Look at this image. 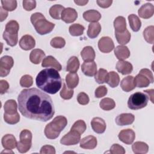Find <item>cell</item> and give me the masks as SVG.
<instances>
[{
    "label": "cell",
    "mask_w": 154,
    "mask_h": 154,
    "mask_svg": "<svg viewBox=\"0 0 154 154\" xmlns=\"http://www.w3.org/2000/svg\"><path fill=\"white\" fill-rule=\"evenodd\" d=\"M67 124V119L63 116L55 117L52 122L46 125L45 128V135L51 140L57 138L60 132L66 128Z\"/></svg>",
    "instance_id": "cell-3"
},
{
    "label": "cell",
    "mask_w": 154,
    "mask_h": 154,
    "mask_svg": "<svg viewBox=\"0 0 154 154\" xmlns=\"http://www.w3.org/2000/svg\"><path fill=\"white\" fill-rule=\"evenodd\" d=\"M4 119L7 123L10 125H14L19 122L20 116L18 112L14 114H8L4 112Z\"/></svg>",
    "instance_id": "cell-43"
},
{
    "label": "cell",
    "mask_w": 154,
    "mask_h": 154,
    "mask_svg": "<svg viewBox=\"0 0 154 154\" xmlns=\"http://www.w3.org/2000/svg\"><path fill=\"white\" fill-rule=\"evenodd\" d=\"M144 93H147L149 96V99L152 103H153V96H154V90L153 89H148L143 91Z\"/></svg>",
    "instance_id": "cell-56"
},
{
    "label": "cell",
    "mask_w": 154,
    "mask_h": 154,
    "mask_svg": "<svg viewBox=\"0 0 154 154\" xmlns=\"http://www.w3.org/2000/svg\"><path fill=\"white\" fill-rule=\"evenodd\" d=\"M118 137L123 143L126 144H131L135 138V134L131 129H123L119 132Z\"/></svg>",
    "instance_id": "cell-12"
},
{
    "label": "cell",
    "mask_w": 154,
    "mask_h": 154,
    "mask_svg": "<svg viewBox=\"0 0 154 154\" xmlns=\"http://www.w3.org/2000/svg\"><path fill=\"white\" fill-rule=\"evenodd\" d=\"M74 91L73 89H70L67 87L66 84L65 83H63V87L61 89L60 95L61 98H63L64 100H69L70 99L73 95Z\"/></svg>",
    "instance_id": "cell-44"
},
{
    "label": "cell",
    "mask_w": 154,
    "mask_h": 154,
    "mask_svg": "<svg viewBox=\"0 0 154 154\" xmlns=\"http://www.w3.org/2000/svg\"><path fill=\"white\" fill-rule=\"evenodd\" d=\"M81 70L87 76H93L97 72V65L94 61H84L81 66Z\"/></svg>",
    "instance_id": "cell-15"
},
{
    "label": "cell",
    "mask_w": 154,
    "mask_h": 154,
    "mask_svg": "<svg viewBox=\"0 0 154 154\" xmlns=\"http://www.w3.org/2000/svg\"><path fill=\"white\" fill-rule=\"evenodd\" d=\"M42 66L43 67H52L57 71H60L62 69L60 63L52 56L49 55L43 60Z\"/></svg>",
    "instance_id": "cell-21"
},
{
    "label": "cell",
    "mask_w": 154,
    "mask_h": 154,
    "mask_svg": "<svg viewBox=\"0 0 154 154\" xmlns=\"http://www.w3.org/2000/svg\"><path fill=\"white\" fill-rule=\"evenodd\" d=\"M108 72L104 69H100L96 73L94 79L98 84H103L106 82L108 77Z\"/></svg>",
    "instance_id": "cell-41"
},
{
    "label": "cell",
    "mask_w": 154,
    "mask_h": 154,
    "mask_svg": "<svg viewBox=\"0 0 154 154\" xmlns=\"http://www.w3.org/2000/svg\"><path fill=\"white\" fill-rule=\"evenodd\" d=\"M88 0H75L74 1V2L75 4H76L78 5H79V6H84L85 5H86L87 3H88Z\"/></svg>",
    "instance_id": "cell-57"
},
{
    "label": "cell",
    "mask_w": 154,
    "mask_h": 154,
    "mask_svg": "<svg viewBox=\"0 0 154 154\" xmlns=\"http://www.w3.org/2000/svg\"><path fill=\"white\" fill-rule=\"evenodd\" d=\"M32 133L28 129H23L20 134V141L17 143V149L22 153L27 152L32 145Z\"/></svg>",
    "instance_id": "cell-7"
},
{
    "label": "cell",
    "mask_w": 154,
    "mask_h": 154,
    "mask_svg": "<svg viewBox=\"0 0 154 154\" xmlns=\"http://www.w3.org/2000/svg\"><path fill=\"white\" fill-rule=\"evenodd\" d=\"M40 153L41 154H55V149L51 145H45L42 147Z\"/></svg>",
    "instance_id": "cell-52"
},
{
    "label": "cell",
    "mask_w": 154,
    "mask_h": 154,
    "mask_svg": "<svg viewBox=\"0 0 154 154\" xmlns=\"http://www.w3.org/2000/svg\"><path fill=\"white\" fill-rule=\"evenodd\" d=\"M134 81L135 85L139 88L148 87L153 82V73L148 69H143L135 77Z\"/></svg>",
    "instance_id": "cell-8"
},
{
    "label": "cell",
    "mask_w": 154,
    "mask_h": 154,
    "mask_svg": "<svg viewBox=\"0 0 154 154\" xmlns=\"http://www.w3.org/2000/svg\"><path fill=\"white\" fill-rule=\"evenodd\" d=\"M82 16L83 18L86 21L91 23L97 22V21H99L101 18L100 13L95 10H89L85 11L84 12Z\"/></svg>",
    "instance_id": "cell-24"
},
{
    "label": "cell",
    "mask_w": 154,
    "mask_h": 154,
    "mask_svg": "<svg viewBox=\"0 0 154 154\" xmlns=\"http://www.w3.org/2000/svg\"><path fill=\"white\" fill-rule=\"evenodd\" d=\"M115 36L117 42L121 45H124L128 43L131 37V33L127 29L122 32H115Z\"/></svg>",
    "instance_id": "cell-31"
},
{
    "label": "cell",
    "mask_w": 154,
    "mask_h": 154,
    "mask_svg": "<svg viewBox=\"0 0 154 154\" xmlns=\"http://www.w3.org/2000/svg\"><path fill=\"white\" fill-rule=\"evenodd\" d=\"M148 101L149 97L147 94L141 92H136L129 97L128 106L131 109L137 110L146 107Z\"/></svg>",
    "instance_id": "cell-6"
},
{
    "label": "cell",
    "mask_w": 154,
    "mask_h": 154,
    "mask_svg": "<svg viewBox=\"0 0 154 154\" xmlns=\"http://www.w3.org/2000/svg\"><path fill=\"white\" fill-rule=\"evenodd\" d=\"M45 57V54L44 51L40 49H35L32 50L29 55L30 61L35 64H39L43 58Z\"/></svg>",
    "instance_id": "cell-26"
},
{
    "label": "cell",
    "mask_w": 154,
    "mask_h": 154,
    "mask_svg": "<svg viewBox=\"0 0 154 154\" xmlns=\"http://www.w3.org/2000/svg\"><path fill=\"white\" fill-rule=\"evenodd\" d=\"M77 101L79 104L82 105H85L88 103L90 99L88 96L85 93L81 92L77 96Z\"/></svg>",
    "instance_id": "cell-48"
},
{
    "label": "cell",
    "mask_w": 154,
    "mask_h": 154,
    "mask_svg": "<svg viewBox=\"0 0 154 154\" xmlns=\"http://www.w3.org/2000/svg\"><path fill=\"white\" fill-rule=\"evenodd\" d=\"M81 140V134L74 130H70L60 140L61 144L64 146L77 144Z\"/></svg>",
    "instance_id": "cell-10"
},
{
    "label": "cell",
    "mask_w": 154,
    "mask_h": 154,
    "mask_svg": "<svg viewBox=\"0 0 154 154\" xmlns=\"http://www.w3.org/2000/svg\"><path fill=\"white\" fill-rule=\"evenodd\" d=\"M19 44L22 49L25 51H29L35 47V41L33 37L26 34L21 37Z\"/></svg>",
    "instance_id": "cell-14"
},
{
    "label": "cell",
    "mask_w": 154,
    "mask_h": 154,
    "mask_svg": "<svg viewBox=\"0 0 154 154\" xmlns=\"http://www.w3.org/2000/svg\"><path fill=\"white\" fill-rule=\"evenodd\" d=\"M19 29V25L17 21L11 20L7 23L2 36L8 45L10 46L16 45L18 41Z\"/></svg>",
    "instance_id": "cell-5"
},
{
    "label": "cell",
    "mask_w": 154,
    "mask_h": 154,
    "mask_svg": "<svg viewBox=\"0 0 154 154\" xmlns=\"http://www.w3.org/2000/svg\"><path fill=\"white\" fill-rule=\"evenodd\" d=\"M110 153L112 154H124L125 150L122 146L119 144H114L110 148Z\"/></svg>",
    "instance_id": "cell-49"
},
{
    "label": "cell",
    "mask_w": 154,
    "mask_h": 154,
    "mask_svg": "<svg viewBox=\"0 0 154 154\" xmlns=\"http://www.w3.org/2000/svg\"><path fill=\"white\" fill-rule=\"evenodd\" d=\"M9 88V84L8 82L5 80H1L0 81V93L1 94H4L7 91Z\"/></svg>",
    "instance_id": "cell-53"
},
{
    "label": "cell",
    "mask_w": 154,
    "mask_h": 154,
    "mask_svg": "<svg viewBox=\"0 0 154 154\" xmlns=\"http://www.w3.org/2000/svg\"><path fill=\"white\" fill-rule=\"evenodd\" d=\"M86 128L87 126L85 122L82 120H78L74 123L70 130H74L81 135L85 132Z\"/></svg>",
    "instance_id": "cell-42"
},
{
    "label": "cell",
    "mask_w": 154,
    "mask_h": 154,
    "mask_svg": "<svg viewBox=\"0 0 154 154\" xmlns=\"http://www.w3.org/2000/svg\"><path fill=\"white\" fill-rule=\"evenodd\" d=\"M13 64L14 61L11 57L5 55L1 57L0 60V76L5 77L7 76Z\"/></svg>",
    "instance_id": "cell-9"
},
{
    "label": "cell",
    "mask_w": 154,
    "mask_h": 154,
    "mask_svg": "<svg viewBox=\"0 0 154 154\" xmlns=\"http://www.w3.org/2000/svg\"><path fill=\"white\" fill-rule=\"evenodd\" d=\"M116 68L117 70L122 75H128L133 70V66L131 63L126 61L119 60L116 64Z\"/></svg>",
    "instance_id": "cell-22"
},
{
    "label": "cell",
    "mask_w": 154,
    "mask_h": 154,
    "mask_svg": "<svg viewBox=\"0 0 154 154\" xmlns=\"http://www.w3.org/2000/svg\"><path fill=\"white\" fill-rule=\"evenodd\" d=\"M132 149L135 154H145L149 151V146L144 142L136 141L132 145Z\"/></svg>",
    "instance_id": "cell-29"
},
{
    "label": "cell",
    "mask_w": 154,
    "mask_h": 154,
    "mask_svg": "<svg viewBox=\"0 0 154 154\" xmlns=\"http://www.w3.org/2000/svg\"><path fill=\"white\" fill-rule=\"evenodd\" d=\"M33 84V79L31 75H25L20 79V85L22 87H29Z\"/></svg>",
    "instance_id": "cell-47"
},
{
    "label": "cell",
    "mask_w": 154,
    "mask_h": 154,
    "mask_svg": "<svg viewBox=\"0 0 154 154\" xmlns=\"http://www.w3.org/2000/svg\"><path fill=\"white\" fill-rule=\"evenodd\" d=\"M97 141L93 135H88L82 138L80 141V147L84 149H93L97 146Z\"/></svg>",
    "instance_id": "cell-19"
},
{
    "label": "cell",
    "mask_w": 154,
    "mask_h": 154,
    "mask_svg": "<svg viewBox=\"0 0 154 154\" xmlns=\"http://www.w3.org/2000/svg\"><path fill=\"white\" fill-rule=\"evenodd\" d=\"M1 143L5 150H12L17 146V143L13 135L6 134L2 138Z\"/></svg>",
    "instance_id": "cell-20"
},
{
    "label": "cell",
    "mask_w": 154,
    "mask_h": 154,
    "mask_svg": "<svg viewBox=\"0 0 154 154\" xmlns=\"http://www.w3.org/2000/svg\"><path fill=\"white\" fill-rule=\"evenodd\" d=\"M81 56L84 61H93L95 58V51L94 49L90 46H85L81 52Z\"/></svg>",
    "instance_id": "cell-27"
},
{
    "label": "cell",
    "mask_w": 154,
    "mask_h": 154,
    "mask_svg": "<svg viewBox=\"0 0 154 154\" xmlns=\"http://www.w3.org/2000/svg\"><path fill=\"white\" fill-rule=\"evenodd\" d=\"M17 101L19 111L26 118L46 122L54 115L55 109L51 97L36 88L22 90Z\"/></svg>",
    "instance_id": "cell-1"
},
{
    "label": "cell",
    "mask_w": 154,
    "mask_h": 154,
    "mask_svg": "<svg viewBox=\"0 0 154 154\" xmlns=\"http://www.w3.org/2000/svg\"><path fill=\"white\" fill-rule=\"evenodd\" d=\"M154 13V7L151 3L143 4L138 10L139 16L143 19H149L153 16Z\"/></svg>",
    "instance_id": "cell-16"
},
{
    "label": "cell",
    "mask_w": 154,
    "mask_h": 154,
    "mask_svg": "<svg viewBox=\"0 0 154 154\" xmlns=\"http://www.w3.org/2000/svg\"><path fill=\"white\" fill-rule=\"evenodd\" d=\"M23 8L26 11H31L36 7V1H26L24 0L22 2Z\"/></svg>",
    "instance_id": "cell-51"
},
{
    "label": "cell",
    "mask_w": 154,
    "mask_h": 154,
    "mask_svg": "<svg viewBox=\"0 0 154 154\" xmlns=\"http://www.w3.org/2000/svg\"><path fill=\"white\" fill-rule=\"evenodd\" d=\"M98 48L103 53H109L114 48V44L112 40L107 36L102 37L98 42Z\"/></svg>",
    "instance_id": "cell-11"
},
{
    "label": "cell",
    "mask_w": 154,
    "mask_h": 154,
    "mask_svg": "<svg viewBox=\"0 0 154 154\" xmlns=\"http://www.w3.org/2000/svg\"><path fill=\"white\" fill-rule=\"evenodd\" d=\"M17 105L16 102L13 99L7 100L4 106L5 113L8 114H14L17 112Z\"/></svg>",
    "instance_id": "cell-36"
},
{
    "label": "cell",
    "mask_w": 154,
    "mask_h": 154,
    "mask_svg": "<svg viewBox=\"0 0 154 154\" xmlns=\"http://www.w3.org/2000/svg\"><path fill=\"white\" fill-rule=\"evenodd\" d=\"M66 82L68 88L73 89L75 88L79 83V77L76 73H69L66 76Z\"/></svg>",
    "instance_id": "cell-32"
},
{
    "label": "cell",
    "mask_w": 154,
    "mask_h": 154,
    "mask_svg": "<svg viewBox=\"0 0 154 154\" xmlns=\"http://www.w3.org/2000/svg\"><path fill=\"white\" fill-rule=\"evenodd\" d=\"M79 67V61L75 56L71 57L67 61L66 70L71 73H76Z\"/></svg>",
    "instance_id": "cell-30"
},
{
    "label": "cell",
    "mask_w": 154,
    "mask_h": 154,
    "mask_svg": "<svg viewBox=\"0 0 154 154\" xmlns=\"http://www.w3.org/2000/svg\"><path fill=\"white\" fill-rule=\"evenodd\" d=\"M120 87L125 92H129L133 90L136 87L134 78L132 76H128L124 78L120 82Z\"/></svg>",
    "instance_id": "cell-23"
},
{
    "label": "cell",
    "mask_w": 154,
    "mask_h": 154,
    "mask_svg": "<svg viewBox=\"0 0 154 154\" xmlns=\"http://www.w3.org/2000/svg\"><path fill=\"white\" fill-rule=\"evenodd\" d=\"M143 37L145 40L150 44L154 42V26L153 25L146 27L143 31Z\"/></svg>",
    "instance_id": "cell-39"
},
{
    "label": "cell",
    "mask_w": 154,
    "mask_h": 154,
    "mask_svg": "<svg viewBox=\"0 0 154 154\" xmlns=\"http://www.w3.org/2000/svg\"><path fill=\"white\" fill-rule=\"evenodd\" d=\"M101 31V25L99 22L90 23L88 26L87 35L90 38H94L98 36Z\"/></svg>",
    "instance_id": "cell-28"
},
{
    "label": "cell",
    "mask_w": 154,
    "mask_h": 154,
    "mask_svg": "<svg viewBox=\"0 0 154 154\" xmlns=\"http://www.w3.org/2000/svg\"><path fill=\"white\" fill-rule=\"evenodd\" d=\"M78 17V13L75 9L70 7H67L64 9L62 11L61 19L63 21L67 23H70L75 22Z\"/></svg>",
    "instance_id": "cell-13"
},
{
    "label": "cell",
    "mask_w": 154,
    "mask_h": 154,
    "mask_svg": "<svg viewBox=\"0 0 154 154\" xmlns=\"http://www.w3.org/2000/svg\"><path fill=\"white\" fill-rule=\"evenodd\" d=\"M128 20L132 30L134 32L138 31L141 26V22L139 17L136 14H131L128 16Z\"/></svg>",
    "instance_id": "cell-34"
},
{
    "label": "cell",
    "mask_w": 154,
    "mask_h": 154,
    "mask_svg": "<svg viewBox=\"0 0 154 154\" xmlns=\"http://www.w3.org/2000/svg\"><path fill=\"white\" fill-rule=\"evenodd\" d=\"M0 13H1V15H0V21L1 22H2L4 21L6 18L8 16V12L5 10L2 7H0Z\"/></svg>",
    "instance_id": "cell-55"
},
{
    "label": "cell",
    "mask_w": 154,
    "mask_h": 154,
    "mask_svg": "<svg viewBox=\"0 0 154 154\" xmlns=\"http://www.w3.org/2000/svg\"><path fill=\"white\" fill-rule=\"evenodd\" d=\"M99 106L101 109L105 111H109L114 109L116 106V103L112 99L106 97L102 99L99 103Z\"/></svg>",
    "instance_id": "cell-38"
},
{
    "label": "cell",
    "mask_w": 154,
    "mask_h": 154,
    "mask_svg": "<svg viewBox=\"0 0 154 154\" xmlns=\"http://www.w3.org/2000/svg\"><path fill=\"white\" fill-rule=\"evenodd\" d=\"M91 126L93 130L97 134H102L106 130V123L100 117H94L91 121Z\"/></svg>",
    "instance_id": "cell-17"
},
{
    "label": "cell",
    "mask_w": 154,
    "mask_h": 154,
    "mask_svg": "<svg viewBox=\"0 0 154 154\" xmlns=\"http://www.w3.org/2000/svg\"><path fill=\"white\" fill-rule=\"evenodd\" d=\"M85 28L79 23H74L71 25L69 28V31L72 36H79L82 35Z\"/></svg>",
    "instance_id": "cell-40"
},
{
    "label": "cell",
    "mask_w": 154,
    "mask_h": 154,
    "mask_svg": "<svg viewBox=\"0 0 154 154\" xmlns=\"http://www.w3.org/2000/svg\"><path fill=\"white\" fill-rule=\"evenodd\" d=\"M2 7L7 11H12L17 7V1L16 0L1 1Z\"/></svg>",
    "instance_id": "cell-45"
},
{
    "label": "cell",
    "mask_w": 154,
    "mask_h": 154,
    "mask_svg": "<svg viewBox=\"0 0 154 154\" xmlns=\"http://www.w3.org/2000/svg\"><path fill=\"white\" fill-rule=\"evenodd\" d=\"M120 82V77L118 73L114 71H111L108 73V77L106 81L111 87L115 88L118 86Z\"/></svg>",
    "instance_id": "cell-35"
},
{
    "label": "cell",
    "mask_w": 154,
    "mask_h": 154,
    "mask_svg": "<svg viewBox=\"0 0 154 154\" xmlns=\"http://www.w3.org/2000/svg\"><path fill=\"white\" fill-rule=\"evenodd\" d=\"M114 54L117 59L119 60H123L129 57L130 51L127 46L119 45L114 49Z\"/></svg>",
    "instance_id": "cell-25"
},
{
    "label": "cell",
    "mask_w": 154,
    "mask_h": 154,
    "mask_svg": "<svg viewBox=\"0 0 154 154\" xmlns=\"http://www.w3.org/2000/svg\"><path fill=\"white\" fill-rule=\"evenodd\" d=\"M31 22L37 32L45 35L51 32L54 28L55 24L49 22L41 13H34L31 16Z\"/></svg>",
    "instance_id": "cell-4"
},
{
    "label": "cell",
    "mask_w": 154,
    "mask_h": 154,
    "mask_svg": "<svg viewBox=\"0 0 154 154\" xmlns=\"http://www.w3.org/2000/svg\"><path fill=\"white\" fill-rule=\"evenodd\" d=\"M96 2L100 7L106 8L111 6V5L112 3V0H97Z\"/></svg>",
    "instance_id": "cell-54"
},
{
    "label": "cell",
    "mask_w": 154,
    "mask_h": 154,
    "mask_svg": "<svg viewBox=\"0 0 154 154\" xmlns=\"http://www.w3.org/2000/svg\"><path fill=\"white\" fill-rule=\"evenodd\" d=\"M115 32H122L126 29V19L123 16H118L114 20Z\"/></svg>",
    "instance_id": "cell-33"
},
{
    "label": "cell",
    "mask_w": 154,
    "mask_h": 154,
    "mask_svg": "<svg viewBox=\"0 0 154 154\" xmlns=\"http://www.w3.org/2000/svg\"><path fill=\"white\" fill-rule=\"evenodd\" d=\"M107 91L108 89L105 85L99 86L95 90V97L97 98H101L107 94Z\"/></svg>",
    "instance_id": "cell-50"
},
{
    "label": "cell",
    "mask_w": 154,
    "mask_h": 154,
    "mask_svg": "<svg viewBox=\"0 0 154 154\" xmlns=\"http://www.w3.org/2000/svg\"><path fill=\"white\" fill-rule=\"evenodd\" d=\"M135 120V116L131 113H122L116 118V123L119 126L131 125Z\"/></svg>",
    "instance_id": "cell-18"
},
{
    "label": "cell",
    "mask_w": 154,
    "mask_h": 154,
    "mask_svg": "<svg viewBox=\"0 0 154 154\" xmlns=\"http://www.w3.org/2000/svg\"><path fill=\"white\" fill-rule=\"evenodd\" d=\"M50 44L51 46L54 48L60 49L65 46L66 41L63 37H55L51 40Z\"/></svg>",
    "instance_id": "cell-46"
},
{
    "label": "cell",
    "mask_w": 154,
    "mask_h": 154,
    "mask_svg": "<svg viewBox=\"0 0 154 154\" xmlns=\"http://www.w3.org/2000/svg\"><path fill=\"white\" fill-rule=\"evenodd\" d=\"M64 7L60 4H55L52 5L49 9V14L54 19L59 20L61 19L62 11L64 10Z\"/></svg>",
    "instance_id": "cell-37"
},
{
    "label": "cell",
    "mask_w": 154,
    "mask_h": 154,
    "mask_svg": "<svg viewBox=\"0 0 154 154\" xmlns=\"http://www.w3.org/2000/svg\"><path fill=\"white\" fill-rule=\"evenodd\" d=\"M35 82L40 89L54 94L61 88L62 79L57 70L50 68L41 70L36 76Z\"/></svg>",
    "instance_id": "cell-2"
}]
</instances>
